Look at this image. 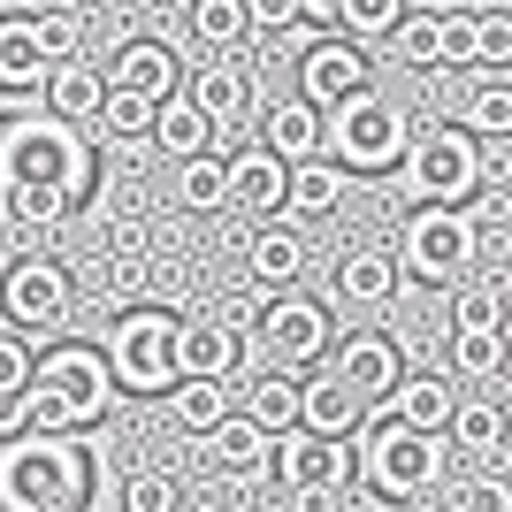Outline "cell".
Wrapping results in <instances>:
<instances>
[{
  "label": "cell",
  "instance_id": "cell-1",
  "mask_svg": "<svg viewBox=\"0 0 512 512\" xmlns=\"http://www.w3.org/2000/svg\"><path fill=\"white\" fill-rule=\"evenodd\" d=\"M0 505H16V512L92 505V451H77L62 428H16V436H0Z\"/></svg>",
  "mask_w": 512,
  "mask_h": 512
},
{
  "label": "cell",
  "instance_id": "cell-2",
  "mask_svg": "<svg viewBox=\"0 0 512 512\" xmlns=\"http://www.w3.org/2000/svg\"><path fill=\"white\" fill-rule=\"evenodd\" d=\"M360 451H352V474H367V490L375 497H428L436 482H444V451H436V428H406L398 413L367 406L360 413Z\"/></svg>",
  "mask_w": 512,
  "mask_h": 512
},
{
  "label": "cell",
  "instance_id": "cell-3",
  "mask_svg": "<svg viewBox=\"0 0 512 512\" xmlns=\"http://www.w3.org/2000/svg\"><path fill=\"white\" fill-rule=\"evenodd\" d=\"M107 406H115V375L92 344H54L46 360H31V428L85 436L107 421Z\"/></svg>",
  "mask_w": 512,
  "mask_h": 512
},
{
  "label": "cell",
  "instance_id": "cell-4",
  "mask_svg": "<svg viewBox=\"0 0 512 512\" xmlns=\"http://www.w3.org/2000/svg\"><path fill=\"white\" fill-rule=\"evenodd\" d=\"M321 146H329V161H337L344 176H383L406 161L413 146V115L390 92L360 85L344 92V100H329V130H321Z\"/></svg>",
  "mask_w": 512,
  "mask_h": 512
},
{
  "label": "cell",
  "instance_id": "cell-5",
  "mask_svg": "<svg viewBox=\"0 0 512 512\" xmlns=\"http://www.w3.org/2000/svg\"><path fill=\"white\" fill-rule=\"evenodd\" d=\"M0 176L8 192H54V199H77L92 184V161L69 146V123L46 115V123H16L0 138Z\"/></svg>",
  "mask_w": 512,
  "mask_h": 512
},
{
  "label": "cell",
  "instance_id": "cell-6",
  "mask_svg": "<svg viewBox=\"0 0 512 512\" xmlns=\"http://www.w3.org/2000/svg\"><path fill=\"white\" fill-rule=\"evenodd\" d=\"M107 375L115 390H169L176 383V314L169 306H130L107 329Z\"/></svg>",
  "mask_w": 512,
  "mask_h": 512
},
{
  "label": "cell",
  "instance_id": "cell-7",
  "mask_svg": "<svg viewBox=\"0 0 512 512\" xmlns=\"http://www.w3.org/2000/svg\"><path fill=\"white\" fill-rule=\"evenodd\" d=\"M474 260V237H467V207L451 199H421L398 230V276L413 283H451L459 268Z\"/></svg>",
  "mask_w": 512,
  "mask_h": 512
},
{
  "label": "cell",
  "instance_id": "cell-8",
  "mask_svg": "<svg viewBox=\"0 0 512 512\" xmlns=\"http://www.w3.org/2000/svg\"><path fill=\"white\" fill-rule=\"evenodd\" d=\"M268 467H276V482L291 497H306V505H321V497H337L344 482H352V436H321V428H276L268 436Z\"/></svg>",
  "mask_w": 512,
  "mask_h": 512
},
{
  "label": "cell",
  "instance_id": "cell-9",
  "mask_svg": "<svg viewBox=\"0 0 512 512\" xmlns=\"http://www.w3.org/2000/svg\"><path fill=\"white\" fill-rule=\"evenodd\" d=\"M482 146H474V130L467 123H444V130H428V138H413L406 146V184L413 199H451V207H467L474 192H482Z\"/></svg>",
  "mask_w": 512,
  "mask_h": 512
},
{
  "label": "cell",
  "instance_id": "cell-10",
  "mask_svg": "<svg viewBox=\"0 0 512 512\" xmlns=\"http://www.w3.org/2000/svg\"><path fill=\"white\" fill-rule=\"evenodd\" d=\"M260 352H268V367H314L329 360V344H337V321H329V306L321 299H299L291 283L283 291H268L260 299Z\"/></svg>",
  "mask_w": 512,
  "mask_h": 512
},
{
  "label": "cell",
  "instance_id": "cell-11",
  "mask_svg": "<svg viewBox=\"0 0 512 512\" xmlns=\"http://www.w3.org/2000/svg\"><path fill=\"white\" fill-rule=\"evenodd\" d=\"M0 314L16 321V329H54L69 314V276L62 260H16L8 283H0Z\"/></svg>",
  "mask_w": 512,
  "mask_h": 512
},
{
  "label": "cell",
  "instance_id": "cell-12",
  "mask_svg": "<svg viewBox=\"0 0 512 512\" xmlns=\"http://www.w3.org/2000/svg\"><path fill=\"white\" fill-rule=\"evenodd\" d=\"M367 85V46L360 39H344V31H329V39H314L299 54V92L314 107H329V100H344V92H360Z\"/></svg>",
  "mask_w": 512,
  "mask_h": 512
},
{
  "label": "cell",
  "instance_id": "cell-13",
  "mask_svg": "<svg viewBox=\"0 0 512 512\" xmlns=\"http://www.w3.org/2000/svg\"><path fill=\"white\" fill-rule=\"evenodd\" d=\"M337 375L352 390H360L367 406H383L390 398V383L406 375V352L383 337V329H352V337H337Z\"/></svg>",
  "mask_w": 512,
  "mask_h": 512
},
{
  "label": "cell",
  "instance_id": "cell-14",
  "mask_svg": "<svg viewBox=\"0 0 512 512\" xmlns=\"http://www.w3.org/2000/svg\"><path fill=\"white\" fill-rule=\"evenodd\" d=\"M283 153H268V146H245L237 161H222V207H237V214H276L283 207Z\"/></svg>",
  "mask_w": 512,
  "mask_h": 512
},
{
  "label": "cell",
  "instance_id": "cell-15",
  "mask_svg": "<svg viewBox=\"0 0 512 512\" xmlns=\"http://www.w3.org/2000/svg\"><path fill=\"white\" fill-rule=\"evenodd\" d=\"M199 444H207L214 474H230V482H253V474H268V428H260L253 413H222L214 428H199Z\"/></svg>",
  "mask_w": 512,
  "mask_h": 512
},
{
  "label": "cell",
  "instance_id": "cell-16",
  "mask_svg": "<svg viewBox=\"0 0 512 512\" xmlns=\"http://www.w3.org/2000/svg\"><path fill=\"white\" fill-rule=\"evenodd\" d=\"M245 268H253V291L299 283L306 276V230H299V222H260L253 245H245Z\"/></svg>",
  "mask_w": 512,
  "mask_h": 512
},
{
  "label": "cell",
  "instance_id": "cell-17",
  "mask_svg": "<svg viewBox=\"0 0 512 512\" xmlns=\"http://www.w3.org/2000/svg\"><path fill=\"white\" fill-rule=\"evenodd\" d=\"M100 92H107V69H100V62H85V54H62V62H46V85H39L46 115H62V123H92Z\"/></svg>",
  "mask_w": 512,
  "mask_h": 512
},
{
  "label": "cell",
  "instance_id": "cell-18",
  "mask_svg": "<svg viewBox=\"0 0 512 512\" xmlns=\"http://www.w3.org/2000/svg\"><path fill=\"white\" fill-rule=\"evenodd\" d=\"M283 207H291V222H329L344 207V169L321 161V153H299L283 169Z\"/></svg>",
  "mask_w": 512,
  "mask_h": 512
},
{
  "label": "cell",
  "instance_id": "cell-19",
  "mask_svg": "<svg viewBox=\"0 0 512 512\" xmlns=\"http://www.w3.org/2000/svg\"><path fill=\"white\" fill-rule=\"evenodd\" d=\"M146 138H153L161 153H176V161H184V153H207V146H222L230 130L214 123V115H199V107L184 100V92H169V100H153V123H146Z\"/></svg>",
  "mask_w": 512,
  "mask_h": 512
},
{
  "label": "cell",
  "instance_id": "cell-20",
  "mask_svg": "<svg viewBox=\"0 0 512 512\" xmlns=\"http://www.w3.org/2000/svg\"><path fill=\"white\" fill-rule=\"evenodd\" d=\"M367 413V398L352 383H344L337 367L329 375H314V383H299V428H321V436H352Z\"/></svg>",
  "mask_w": 512,
  "mask_h": 512
},
{
  "label": "cell",
  "instance_id": "cell-21",
  "mask_svg": "<svg viewBox=\"0 0 512 512\" xmlns=\"http://www.w3.org/2000/svg\"><path fill=\"white\" fill-rule=\"evenodd\" d=\"M337 299L344 306H390L398 299V260H390L383 245H352V253L337 260Z\"/></svg>",
  "mask_w": 512,
  "mask_h": 512
},
{
  "label": "cell",
  "instance_id": "cell-22",
  "mask_svg": "<svg viewBox=\"0 0 512 512\" xmlns=\"http://www.w3.org/2000/svg\"><path fill=\"white\" fill-rule=\"evenodd\" d=\"M176 85H184V100H192L199 115H214L222 130H237V115H245V69L237 62L214 54V62H199L192 77H176Z\"/></svg>",
  "mask_w": 512,
  "mask_h": 512
},
{
  "label": "cell",
  "instance_id": "cell-23",
  "mask_svg": "<svg viewBox=\"0 0 512 512\" xmlns=\"http://www.w3.org/2000/svg\"><path fill=\"white\" fill-rule=\"evenodd\" d=\"M176 375H237L230 321H176Z\"/></svg>",
  "mask_w": 512,
  "mask_h": 512
},
{
  "label": "cell",
  "instance_id": "cell-24",
  "mask_svg": "<svg viewBox=\"0 0 512 512\" xmlns=\"http://www.w3.org/2000/svg\"><path fill=\"white\" fill-rule=\"evenodd\" d=\"M176 77H184V69H176V54L161 39H130L123 54L107 62V85H130V92H146V100H169Z\"/></svg>",
  "mask_w": 512,
  "mask_h": 512
},
{
  "label": "cell",
  "instance_id": "cell-25",
  "mask_svg": "<svg viewBox=\"0 0 512 512\" xmlns=\"http://www.w3.org/2000/svg\"><path fill=\"white\" fill-rule=\"evenodd\" d=\"M444 436H451V451H467V459H497V451H505V406H497V398H451Z\"/></svg>",
  "mask_w": 512,
  "mask_h": 512
},
{
  "label": "cell",
  "instance_id": "cell-26",
  "mask_svg": "<svg viewBox=\"0 0 512 512\" xmlns=\"http://www.w3.org/2000/svg\"><path fill=\"white\" fill-rule=\"evenodd\" d=\"M260 146L283 153V161H299V153H321V107L306 100H276L268 115H260Z\"/></svg>",
  "mask_w": 512,
  "mask_h": 512
},
{
  "label": "cell",
  "instance_id": "cell-27",
  "mask_svg": "<svg viewBox=\"0 0 512 512\" xmlns=\"http://www.w3.org/2000/svg\"><path fill=\"white\" fill-rule=\"evenodd\" d=\"M39 85H46V54L31 46L23 16L0 23V100H39Z\"/></svg>",
  "mask_w": 512,
  "mask_h": 512
},
{
  "label": "cell",
  "instance_id": "cell-28",
  "mask_svg": "<svg viewBox=\"0 0 512 512\" xmlns=\"http://www.w3.org/2000/svg\"><path fill=\"white\" fill-rule=\"evenodd\" d=\"M451 398H459L451 375H398V383H390V413H398L406 428H436V436H444Z\"/></svg>",
  "mask_w": 512,
  "mask_h": 512
},
{
  "label": "cell",
  "instance_id": "cell-29",
  "mask_svg": "<svg viewBox=\"0 0 512 512\" xmlns=\"http://www.w3.org/2000/svg\"><path fill=\"white\" fill-rule=\"evenodd\" d=\"M169 413H176V428H214L222 413H230V375H176L169 383Z\"/></svg>",
  "mask_w": 512,
  "mask_h": 512
},
{
  "label": "cell",
  "instance_id": "cell-30",
  "mask_svg": "<svg viewBox=\"0 0 512 512\" xmlns=\"http://www.w3.org/2000/svg\"><path fill=\"white\" fill-rule=\"evenodd\" d=\"M459 123H467L474 138H512V85H505V69H482V77L467 85Z\"/></svg>",
  "mask_w": 512,
  "mask_h": 512
},
{
  "label": "cell",
  "instance_id": "cell-31",
  "mask_svg": "<svg viewBox=\"0 0 512 512\" xmlns=\"http://www.w3.org/2000/svg\"><path fill=\"white\" fill-rule=\"evenodd\" d=\"M31 428V352L23 337H0V436Z\"/></svg>",
  "mask_w": 512,
  "mask_h": 512
},
{
  "label": "cell",
  "instance_id": "cell-32",
  "mask_svg": "<svg viewBox=\"0 0 512 512\" xmlns=\"http://www.w3.org/2000/svg\"><path fill=\"white\" fill-rule=\"evenodd\" d=\"M245 413H253V421L268 428V436L299 421V383H291V367H260V375H253V390H245Z\"/></svg>",
  "mask_w": 512,
  "mask_h": 512
},
{
  "label": "cell",
  "instance_id": "cell-33",
  "mask_svg": "<svg viewBox=\"0 0 512 512\" xmlns=\"http://www.w3.org/2000/svg\"><path fill=\"white\" fill-rule=\"evenodd\" d=\"M176 207H192V214H214L222 207V153H184L176 161Z\"/></svg>",
  "mask_w": 512,
  "mask_h": 512
},
{
  "label": "cell",
  "instance_id": "cell-34",
  "mask_svg": "<svg viewBox=\"0 0 512 512\" xmlns=\"http://www.w3.org/2000/svg\"><path fill=\"white\" fill-rule=\"evenodd\" d=\"M497 367H505V329H451V375L490 383Z\"/></svg>",
  "mask_w": 512,
  "mask_h": 512
},
{
  "label": "cell",
  "instance_id": "cell-35",
  "mask_svg": "<svg viewBox=\"0 0 512 512\" xmlns=\"http://www.w3.org/2000/svg\"><path fill=\"white\" fill-rule=\"evenodd\" d=\"M92 123H100L107 138H146L153 100H146V92H130V85H107V92H100V107H92Z\"/></svg>",
  "mask_w": 512,
  "mask_h": 512
},
{
  "label": "cell",
  "instance_id": "cell-36",
  "mask_svg": "<svg viewBox=\"0 0 512 512\" xmlns=\"http://www.w3.org/2000/svg\"><path fill=\"white\" fill-rule=\"evenodd\" d=\"M184 16H192V31H199L207 54H230V46L245 39V8H237V0H192Z\"/></svg>",
  "mask_w": 512,
  "mask_h": 512
},
{
  "label": "cell",
  "instance_id": "cell-37",
  "mask_svg": "<svg viewBox=\"0 0 512 512\" xmlns=\"http://www.w3.org/2000/svg\"><path fill=\"white\" fill-rule=\"evenodd\" d=\"M406 16V0H337V31L344 39H360V46H375V39H390V23Z\"/></svg>",
  "mask_w": 512,
  "mask_h": 512
},
{
  "label": "cell",
  "instance_id": "cell-38",
  "mask_svg": "<svg viewBox=\"0 0 512 512\" xmlns=\"http://www.w3.org/2000/svg\"><path fill=\"white\" fill-rule=\"evenodd\" d=\"M474 62L482 69H512V8L505 0L474 8Z\"/></svg>",
  "mask_w": 512,
  "mask_h": 512
},
{
  "label": "cell",
  "instance_id": "cell-39",
  "mask_svg": "<svg viewBox=\"0 0 512 512\" xmlns=\"http://www.w3.org/2000/svg\"><path fill=\"white\" fill-rule=\"evenodd\" d=\"M451 329H505V283H467L451 299Z\"/></svg>",
  "mask_w": 512,
  "mask_h": 512
},
{
  "label": "cell",
  "instance_id": "cell-40",
  "mask_svg": "<svg viewBox=\"0 0 512 512\" xmlns=\"http://www.w3.org/2000/svg\"><path fill=\"white\" fill-rule=\"evenodd\" d=\"M23 31H31V46H39L46 62H62V54H77V39H85L69 8H39V16H23Z\"/></svg>",
  "mask_w": 512,
  "mask_h": 512
},
{
  "label": "cell",
  "instance_id": "cell-41",
  "mask_svg": "<svg viewBox=\"0 0 512 512\" xmlns=\"http://www.w3.org/2000/svg\"><path fill=\"white\" fill-rule=\"evenodd\" d=\"M115 505H123V512H169L176 505V482H169V474H153V467H138L123 490H115Z\"/></svg>",
  "mask_w": 512,
  "mask_h": 512
},
{
  "label": "cell",
  "instance_id": "cell-42",
  "mask_svg": "<svg viewBox=\"0 0 512 512\" xmlns=\"http://www.w3.org/2000/svg\"><path fill=\"white\" fill-rule=\"evenodd\" d=\"M451 505H459V512H512V482H505V474H482V482H451Z\"/></svg>",
  "mask_w": 512,
  "mask_h": 512
},
{
  "label": "cell",
  "instance_id": "cell-43",
  "mask_svg": "<svg viewBox=\"0 0 512 512\" xmlns=\"http://www.w3.org/2000/svg\"><path fill=\"white\" fill-rule=\"evenodd\" d=\"M474 62V8H444V69Z\"/></svg>",
  "mask_w": 512,
  "mask_h": 512
},
{
  "label": "cell",
  "instance_id": "cell-44",
  "mask_svg": "<svg viewBox=\"0 0 512 512\" xmlns=\"http://www.w3.org/2000/svg\"><path fill=\"white\" fill-rule=\"evenodd\" d=\"M299 8H306V23H321V31L337 23V0H299Z\"/></svg>",
  "mask_w": 512,
  "mask_h": 512
},
{
  "label": "cell",
  "instance_id": "cell-45",
  "mask_svg": "<svg viewBox=\"0 0 512 512\" xmlns=\"http://www.w3.org/2000/svg\"><path fill=\"white\" fill-rule=\"evenodd\" d=\"M428 8H451V0H428Z\"/></svg>",
  "mask_w": 512,
  "mask_h": 512
}]
</instances>
